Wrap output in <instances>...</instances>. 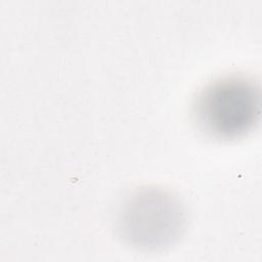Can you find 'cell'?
<instances>
[{"instance_id":"obj_2","label":"cell","mask_w":262,"mask_h":262,"mask_svg":"<svg viewBox=\"0 0 262 262\" xmlns=\"http://www.w3.org/2000/svg\"><path fill=\"white\" fill-rule=\"evenodd\" d=\"M142 198H135V203L128 205L124 221L136 236L145 238L147 229L149 237L165 236L173 225L179 221V211L169 196L162 194H143ZM131 231V232H132Z\"/></svg>"},{"instance_id":"obj_1","label":"cell","mask_w":262,"mask_h":262,"mask_svg":"<svg viewBox=\"0 0 262 262\" xmlns=\"http://www.w3.org/2000/svg\"><path fill=\"white\" fill-rule=\"evenodd\" d=\"M261 93L253 77L232 74L206 85L194 98L193 120L209 137L231 140L252 131L260 117Z\"/></svg>"}]
</instances>
